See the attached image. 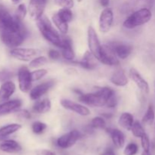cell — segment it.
<instances>
[{"label":"cell","mask_w":155,"mask_h":155,"mask_svg":"<svg viewBox=\"0 0 155 155\" xmlns=\"http://www.w3.org/2000/svg\"><path fill=\"white\" fill-rule=\"evenodd\" d=\"M14 74L11 71H0V82H6L13 77Z\"/></svg>","instance_id":"obj_39"},{"label":"cell","mask_w":155,"mask_h":155,"mask_svg":"<svg viewBox=\"0 0 155 155\" xmlns=\"http://www.w3.org/2000/svg\"><path fill=\"white\" fill-rule=\"evenodd\" d=\"M106 122L101 117H95L92 118L90 123V127L93 129H104L105 128Z\"/></svg>","instance_id":"obj_34"},{"label":"cell","mask_w":155,"mask_h":155,"mask_svg":"<svg viewBox=\"0 0 155 155\" xmlns=\"http://www.w3.org/2000/svg\"><path fill=\"white\" fill-rule=\"evenodd\" d=\"M48 58L50 59H52V60H57V59H59L61 57V54L58 51L55 49H50L48 52Z\"/></svg>","instance_id":"obj_41"},{"label":"cell","mask_w":155,"mask_h":155,"mask_svg":"<svg viewBox=\"0 0 155 155\" xmlns=\"http://www.w3.org/2000/svg\"><path fill=\"white\" fill-rule=\"evenodd\" d=\"M101 155H116L114 153V151L112 149H107L106 151H104Z\"/></svg>","instance_id":"obj_45"},{"label":"cell","mask_w":155,"mask_h":155,"mask_svg":"<svg viewBox=\"0 0 155 155\" xmlns=\"http://www.w3.org/2000/svg\"><path fill=\"white\" fill-rule=\"evenodd\" d=\"M139 151V147L134 142L129 143L124 150V155H136Z\"/></svg>","instance_id":"obj_35"},{"label":"cell","mask_w":155,"mask_h":155,"mask_svg":"<svg viewBox=\"0 0 155 155\" xmlns=\"http://www.w3.org/2000/svg\"><path fill=\"white\" fill-rule=\"evenodd\" d=\"M61 54L64 58L67 61H73L75 58V53L73 49L72 41L71 39L66 37L62 39V44L61 46Z\"/></svg>","instance_id":"obj_17"},{"label":"cell","mask_w":155,"mask_h":155,"mask_svg":"<svg viewBox=\"0 0 155 155\" xmlns=\"http://www.w3.org/2000/svg\"><path fill=\"white\" fill-rule=\"evenodd\" d=\"M100 62L109 66H114L120 64L119 59L110 44L102 45Z\"/></svg>","instance_id":"obj_12"},{"label":"cell","mask_w":155,"mask_h":155,"mask_svg":"<svg viewBox=\"0 0 155 155\" xmlns=\"http://www.w3.org/2000/svg\"><path fill=\"white\" fill-rule=\"evenodd\" d=\"M48 63V59L45 56H39V57H36L30 61V68H37L41 66L46 64Z\"/></svg>","instance_id":"obj_31"},{"label":"cell","mask_w":155,"mask_h":155,"mask_svg":"<svg viewBox=\"0 0 155 155\" xmlns=\"http://www.w3.org/2000/svg\"><path fill=\"white\" fill-rule=\"evenodd\" d=\"M88 46L89 51L92 53L97 61H100L101 54V48L102 45L100 43L99 39L95 32V29L92 27H89L88 28Z\"/></svg>","instance_id":"obj_6"},{"label":"cell","mask_w":155,"mask_h":155,"mask_svg":"<svg viewBox=\"0 0 155 155\" xmlns=\"http://www.w3.org/2000/svg\"><path fill=\"white\" fill-rule=\"evenodd\" d=\"M36 155H56L55 152L47 149H39L36 151Z\"/></svg>","instance_id":"obj_43"},{"label":"cell","mask_w":155,"mask_h":155,"mask_svg":"<svg viewBox=\"0 0 155 155\" xmlns=\"http://www.w3.org/2000/svg\"><path fill=\"white\" fill-rule=\"evenodd\" d=\"M21 129V125L18 124H12L0 128V138L8 136L16 133Z\"/></svg>","instance_id":"obj_26"},{"label":"cell","mask_w":155,"mask_h":155,"mask_svg":"<svg viewBox=\"0 0 155 155\" xmlns=\"http://www.w3.org/2000/svg\"><path fill=\"white\" fill-rule=\"evenodd\" d=\"M0 150L6 153H18L21 151V146L15 140H5L0 144Z\"/></svg>","instance_id":"obj_22"},{"label":"cell","mask_w":155,"mask_h":155,"mask_svg":"<svg viewBox=\"0 0 155 155\" xmlns=\"http://www.w3.org/2000/svg\"><path fill=\"white\" fill-rule=\"evenodd\" d=\"M23 30H25V28L22 22L15 19L5 8L0 7V32H15Z\"/></svg>","instance_id":"obj_4"},{"label":"cell","mask_w":155,"mask_h":155,"mask_svg":"<svg viewBox=\"0 0 155 155\" xmlns=\"http://www.w3.org/2000/svg\"><path fill=\"white\" fill-rule=\"evenodd\" d=\"M99 3L103 7L107 8L110 4V0H99Z\"/></svg>","instance_id":"obj_44"},{"label":"cell","mask_w":155,"mask_h":155,"mask_svg":"<svg viewBox=\"0 0 155 155\" xmlns=\"http://www.w3.org/2000/svg\"><path fill=\"white\" fill-rule=\"evenodd\" d=\"M58 15L65 22L70 23L73 19V13L71 8H62L58 12Z\"/></svg>","instance_id":"obj_30"},{"label":"cell","mask_w":155,"mask_h":155,"mask_svg":"<svg viewBox=\"0 0 155 155\" xmlns=\"http://www.w3.org/2000/svg\"><path fill=\"white\" fill-rule=\"evenodd\" d=\"M54 85L53 81H47L37 85L36 87L31 89L30 92V98L32 100H39L42 96L48 92V91L51 89Z\"/></svg>","instance_id":"obj_14"},{"label":"cell","mask_w":155,"mask_h":155,"mask_svg":"<svg viewBox=\"0 0 155 155\" xmlns=\"http://www.w3.org/2000/svg\"><path fill=\"white\" fill-rule=\"evenodd\" d=\"M142 155H151L150 153V151H143V152L142 153Z\"/></svg>","instance_id":"obj_46"},{"label":"cell","mask_w":155,"mask_h":155,"mask_svg":"<svg viewBox=\"0 0 155 155\" xmlns=\"http://www.w3.org/2000/svg\"><path fill=\"white\" fill-rule=\"evenodd\" d=\"M155 119V113L154 107L152 105L150 104L148 106V109H147L146 112H145V115L142 117V122L144 124H153V122L154 121Z\"/></svg>","instance_id":"obj_29"},{"label":"cell","mask_w":155,"mask_h":155,"mask_svg":"<svg viewBox=\"0 0 155 155\" xmlns=\"http://www.w3.org/2000/svg\"><path fill=\"white\" fill-rule=\"evenodd\" d=\"M36 25L41 34L47 41H48L54 46L61 48L62 44V38L60 36L58 32L53 27L51 21L45 15H42L39 19L36 21Z\"/></svg>","instance_id":"obj_2"},{"label":"cell","mask_w":155,"mask_h":155,"mask_svg":"<svg viewBox=\"0 0 155 155\" xmlns=\"http://www.w3.org/2000/svg\"><path fill=\"white\" fill-rule=\"evenodd\" d=\"M60 103L61 105L64 108L71 110L73 112H75L76 114H77L79 115H81V116H88V115L90 114V110L88 107H86V106L83 105V104L76 103L69 99H61Z\"/></svg>","instance_id":"obj_13"},{"label":"cell","mask_w":155,"mask_h":155,"mask_svg":"<svg viewBox=\"0 0 155 155\" xmlns=\"http://www.w3.org/2000/svg\"><path fill=\"white\" fill-rule=\"evenodd\" d=\"M95 58L94 57L93 54L90 52V51H86V54L83 56V59L80 61H77L76 64H77L78 65H80L81 68H85V69L87 70H92L94 69L96 66L95 63H94V59Z\"/></svg>","instance_id":"obj_24"},{"label":"cell","mask_w":155,"mask_h":155,"mask_svg":"<svg viewBox=\"0 0 155 155\" xmlns=\"http://www.w3.org/2000/svg\"><path fill=\"white\" fill-rule=\"evenodd\" d=\"M47 0H30L28 6V12L31 18L37 21L43 15Z\"/></svg>","instance_id":"obj_11"},{"label":"cell","mask_w":155,"mask_h":155,"mask_svg":"<svg viewBox=\"0 0 155 155\" xmlns=\"http://www.w3.org/2000/svg\"><path fill=\"white\" fill-rule=\"evenodd\" d=\"M15 89L16 86L13 82H4L0 87V100L5 101L8 99L15 92Z\"/></svg>","instance_id":"obj_20"},{"label":"cell","mask_w":155,"mask_h":155,"mask_svg":"<svg viewBox=\"0 0 155 155\" xmlns=\"http://www.w3.org/2000/svg\"><path fill=\"white\" fill-rule=\"evenodd\" d=\"M26 36V30L20 31L0 32V38L3 43L9 48H17L24 42Z\"/></svg>","instance_id":"obj_5"},{"label":"cell","mask_w":155,"mask_h":155,"mask_svg":"<svg viewBox=\"0 0 155 155\" xmlns=\"http://www.w3.org/2000/svg\"><path fill=\"white\" fill-rule=\"evenodd\" d=\"M152 18V13L146 8L136 11L124 21L123 26L127 29H133L148 23Z\"/></svg>","instance_id":"obj_3"},{"label":"cell","mask_w":155,"mask_h":155,"mask_svg":"<svg viewBox=\"0 0 155 155\" xmlns=\"http://www.w3.org/2000/svg\"><path fill=\"white\" fill-rule=\"evenodd\" d=\"M130 131L132 132L133 136L136 138H141L146 133L144 127L139 121H135Z\"/></svg>","instance_id":"obj_28"},{"label":"cell","mask_w":155,"mask_h":155,"mask_svg":"<svg viewBox=\"0 0 155 155\" xmlns=\"http://www.w3.org/2000/svg\"><path fill=\"white\" fill-rule=\"evenodd\" d=\"M47 74H48V71L46 69H39L33 71V72H31V77L33 82L38 81V80H41Z\"/></svg>","instance_id":"obj_36"},{"label":"cell","mask_w":155,"mask_h":155,"mask_svg":"<svg viewBox=\"0 0 155 155\" xmlns=\"http://www.w3.org/2000/svg\"><path fill=\"white\" fill-rule=\"evenodd\" d=\"M114 93V91L111 88L103 87L95 92L82 94L79 97V100L92 107H103L106 106L108 99Z\"/></svg>","instance_id":"obj_1"},{"label":"cell","mask_w":155,"mask_h":155,"mask_svg":"<svg viewBox=\"0 0 155 155\" xmlns=\"http://www.w3.org/2000/svg\"><path fill=\"white\" fill-rule=\"evenodd\" d=\"M47 129V125L40 121H35L32 124V131L34 134L40 135L43 133Z\"/></svg>","instance_id":"obj_33"},{"label":"cell","mask_w":155,"mask_h":155,"mask_svg":"<svg viewBox=\"0 0 155 155\" xmlns=\"http://www.w3.org/2000/svg\"><path fill=\"white\" fill-rule=\"evenodd\" d=\"M110 80L114 85L120 87L127 86L129 83L128 77L123 70H118L114 73L110 77Z\"/></svg>","instance_id":"obj_21"},{"label":"cell","mask_w":155,"mask_h":155,"mask_svg":"<svg viewBox=\"0 0 155 155\" xmlns=\"http://www.w3.org/2000/svg\"><path fill=\"white\" fill-rule=\"evenodd\" d=\"M81 136V133L78 130H71L69 133H65L57 139V145L62 149L71 148L77 143Z\"/></svg>","instance_id":"obj_7"},{"label":"cell","mask_w":155,"mask_h":155,"mask_svg":"<svg viewBox=\"0 0 155 155\" xmlns=\"http://www.w3.org/2000/svg\"><path fill=\"white\" fill-rule=\"evenodd\" d=\"M117 104V98L116 95H115L114 93L110 98H109L106 106H107V107H110V108H114V107H116Z\"/></svg>","instance_id":"obj_40"},{"label":"cell","mask_w":155,"mask_h":155,"mask_svg":"<svg viewBox=\"0 0 155 155\" xmlns=\"http://www.w3.org/2000/svg\"><path fill=\"white\" fill-rule=\"evenodd\" d=\"M51 103L48 98L36 101L33 106V110L36 114H45L51 110Z\"/></svg>","instance_id":"obj_23"},{"label":"cell","mask_w":155,"mask_h":155,"mask_svg":"<svg viewBox=\"0 0 155 155\" xmlns=\"http://www.w3.org/2000/svg\"><path fill=\"white\" fill-rule=\"evenodd\" d=\"M106 131L110 136L114 146L117 148H122L125 145V136L120 130L117 129H106Z\"/></svg>","instance_id":"obj_18"},{"label":"cell","mask_w":155,"mask_h":155,"mask_svg":"<svg viewBox=\"0 0 155 155\" xmlns=\"http://www.w3.org/2000/svg\"><path fill=\"white\" fill-rule=\"evenodd\" d=\"M12 1L14 3H18L20 1H21V0H12Z\"/></svg>","instance_id":"obj_47"},{"label":"cell","mask_w":155,"mask_h":155,"mask_svg":"<svg viewBox=\"0 0 155 155\" xmlns=\"http://www.w3.org/2000/svg\"><path fill=\"white\" fill-rule=\"evenodd\" d=\"M27 8H26L25 5L24 4H20L18 6L16 9V12H15V19L18 20L20 22H22L23 20L24 19V18L26 17V15H27Z\"/></svg>","instance_id":"obj_32"},{"label":"cell","mask_w":155,"mask_h":155,"mask_svg":"<svg viewBox=\"0 0 155 155\" xmlns=\"http://www.w3.org/2000/svg\"><path fill=\"white\" fill-rule=\"evenodd\" d=\"M21 104H22V102L21 100L18 99L10 100V101L2 103L0 104V116L8 114L11 112L18 110L19 107H21Z\"/></svg>","instance_id":"obj_19"},{"label":"cell","mask_w":155,"mask_h":155,"mask_svg":"<svg viewBox=\"0 0 155 155\" xmlns=\"http://www.w3.org/2000/svg\"><path fill=\"white\" fill-rule=\"evenodd\" d=\"M18 116L21 117V118H24V119L28 120L31 117V114L27 110H20L18 112Z\"/></svg>","instance_id":"obj_42"},{"label":"cell","mask_w":155,"mask_h":155,"mask_svg":"<svg viewBox=\"0 0 155 155\" xmlns=\"http://www.w3.org/2000/svg\"><path fill=\"white\" fill-rule=\"evenodd\" d=\"M110 45L116 54L117 57L123 60L127 58L131 54L133 51V47L127 44L115 42V43H110Z\"/></svg>","instance_id":"obj_15"},{"label":"cell","mask_w":155,"mask_h":155,"mask_svg":"<svg viewBox=\"0 0 155 155\" xmlns=\"http://www.w3.org/2000/svg\"><path fill=\"white\" fill-rule=\"evenodd\" d=\"M114 22V13L113 11L110 8H105L101 12L99 16V26L100 32L103 33H107L111 28Z\"/></svg>","instance_id":"obj_10"},{"label":"cell","mask_w":155,"mask_h":155,"mask_svg":"<svg viewBox=\"0 0 155 155\" xmlns=\"http://www.w3.org/2000/svg\"><path fill=\"white\" fill-rule=\"evenodd\" d=\"M57 5L65 8H72L74 5V0H54Z\"/></svg>","instance_id":"obj_37"},{"label":"cell","mask_w":155,"mask_h":155,"mask_svg":"<svg viewBox=\"0 0 155 155\" xmlns=\"http://www.w3.org/2000/svg\"><path fill=\"white\" fill-rule=\"evenodd\" d=\"M129 75L131 80L136 83V86L145 93L149 92V85L148 82L142 77V76L135 68H131L129 72Z\"/></svg>","instance_id":"obj_16"},{"label":"cell","mask_w":155,"mask_h":155,"mask_svg":"<svg viewBox=\"0 0 155 155\" xmlns=\"http://www.w3.org/2000/svg\"><path fill=\"white\" fill-rule=\"evenodd\" d=\"M141 139V145H142L143 151H150V148H151V143H150L149 138H148V135L145 133L144 136H142Z\"/></svg>","instance_id":"obj_38"},{"label":"cell","mask_w":155,"mask_h":155,"mask_svg":"<svg viewBox=\"0 0 155 155\" xmlns=\"http://www.w3.org/2000/svg\"><path fill=\"white\" fill-rule=\"evenodd\" d=\"M51 20H52V22L54 23L55 27L58 28V30L60 31V33H61L62 34L64 35H66L67 33H68V29H69L68 23L63 21V20L58 16V15L57 13L54 14V15H53L52 18H51Z\"/></svg>","instance_id":"obj_27"},{"label":"cell","mask_w":155,"mask_h":155,"mask_svg":"<svg viewBox=\"0 0 155 155\" xmlns=\"http://www.w3.org/2000/svg\"><path fill=\"white\" fill-rule=\"evenodd\" d=\"M134 122L135 121L133 116L130 113H128V112L123 113L119 117V120H118L119 125L127 130H131V128Z\"/></svg>","instance_id":"obj_25"},{"label":"cell","mask_w":155,"mask_h":155,"mask_svg":"<svg viewBox=\"0 0 155 155\" xmlns=\"http://www.w3.org/2000/svg\"><path fill=\"white\" fill-rule=\"evenodd\" d=\"M39 53V50L30 48H14L10 51V54L12 58L22 61L33 60Z\"/></svg>","instance_id":"obj_9"},{"label":"cell","mask_w":155,"mask_h":155,"mask_svg":"<svg viewBox=\"0 0 155 155\" xmlns=\"http://www.w3.org/2000/svg\"><path fill=\"white\" fill-rule=\"evenodd\" d=\"M18 78L20 90L24 93L30 92L33 80H32L31 72L29 71L28 68L26 67H21L18 71Z\"/></svg>","instance_id":"obj_8"}]
</instances>
